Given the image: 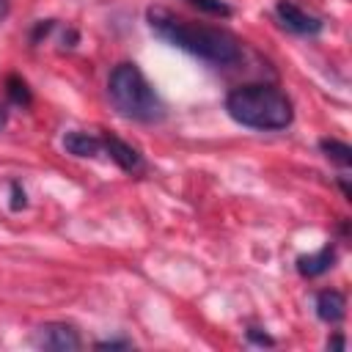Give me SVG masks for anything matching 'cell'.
<instances>
[{"label":"cell","instance_id":"3957f363","mask_svg":"<svg viewBox=\"0 0 352 352\" xmlns=\"http://www.w3.org/2000/svg\"><path fill=\"white\" fill-rule=\"evenodd\" d=\"M107 96L124 118L143 121V124H157L165 118V104L138 63L124 60L113 66L107 77Z\"/></svg>","mask_w":352,"mask_h":352},{"label":"cell","instance_id":"d6986e66","mask_svg":"<svg viewBox=\"0 0 352 352\" xmlns=\"http://www.w3.org/2000/svg\"><path fill=\"white\" fill-rule=\"evenodd\" d=\"M0 126H6V107H0Z\"/></svg>","mask_w":352,"mask_h":352},{"label":"cell","instance_id":"e0dca14e","mask_svg":"<svg viewBox=\"0 0 352 352\" xmlns=\"http://www.w3.org/2000/svg\"><path fill=\"white\" fill-rule=\"evenodd\" d=\"M327 346H330V349H344L346 341H344V336H330V338H327Z\"/></svg>","mask_w":352,"mask_h":352},{"label":"cell","instance_id":"5bb4252c","mask_svg":"<svg viewBox=\"0 0 352 352\" xmlns=\"http://www.w3.org/2000/svg\"><path fill=\"white\" fill-rule=\"evenodd\" d=\"M25 206H28V195H25L22 184H19V182H11V209L19 212V209H25Z\"/></svg>","mask_w":352,"mask_h":352},{"label":"cell","instance_id":"52a82bcc","mask_svg":"<svg viewBox=\"0 0 352 352\" xmlns=\"http://www.w3.org/2000/svg\"><path fill=\"white\" fill-rule=\"evenodd\" d=\"M336 258H338L336 245L327 242V245H322L316 253H302V256H297L294 264H297V272H300L302 278H319V275H324V272L333 270Z\"/></svg>","mask_w":352,"mask_h":352},{"label":"cell","instance_id":"7c38bea8","mask_svg":"<svg viewBox=\"0 0 352 352\" xmlns=\"http://www.w3.org/2000/svg\"><path fill=\"white\" fill-rule=\"evenodd\" d=\"M190 6H195L198 11H204V14H212V16H220V19H226V16H231L234 14V8L226 3V0H187Z\"/></svg>","mask_w":352,"mask_h":352},{"label":"cell","instance_id":"9c48e42d","mask_svg":"<svg viewBox=\"0 0 352 352\" xmlns=\"http://www.w3.org/2000/svg\"><path fill=\"white\" fill-rule=\"evenodd\" d=\"M63 148H66L69 154H74V157H96L99 148H102V138L77 129V132H69V135L63 138Z\"/></svg>","mask_w":352,"mask_h":352},{"label":"cell","instance_id":"4fadbf2b","mask_svg":"<svg viewBox=\"0 0 352 352\" xmlns=\"http://www.w3.org/2000/svg\"><path fill=\"white\" fill-rule=\"evenodd\" d=\"M248 341L250 344H258V346H275V338L270 336V333H264V330H258V327H248Z\"/></svg>","mask_w":352,"mask_h":352},{"label":"cell","instance_id":"8fae6325","mask_svg":"<svg viewBox=\"0 0 352 352\" xmlns=\"http://www.w3.org/2000/svg\"><path fill=\"white\" fill-rule=\"evenodd\" d=\"M6 94H8V99H11L14 104H22V107H28V104L33 102V94H30L28 82H25L19 74H8V77H6Z\"/></svg>","mask_w":352,"mask_h":352},{"label":"cell","instance_id":"277c9868","mask_svg":"<svg viewBox=\"0 0 352 352\" xmlns=\"http://www.w3.org/2000/svg\"><path fill=\"white\" fill-rule=\"evenodd\" d=\"M275 14H278L280 25H283L286 30L297 33V36H319L322 28H324V22H322L319 16L302 11V8H300L297 3H292V0H278Z\"/></svg>","mask_w":352,"mask_h":352},{"label":"cell","instance_id":"ac0fdd59","mask_svg":"<svg viewBox=\"0 0 352 352\" xmlns=\"http://www.w3.org/2000/svg\"><path fill=\"white\" fill-rule=\"evenodd\" d=\"M338 184H341V192H344V198H346V201H352V190H349V184H346V179H341Z\"/></svg>","mask_w":352,"mask_h":352},{"label":"cell","instance_id":"ba28073f","mask_svg":"<svg viewBox=\"0 0 352 352\" xmlns=\"http://www.w3.org/2000/svg\"><path fill=\"white\" fill-rule=\"evenodd\" d=\"M316 316L327 324H338L346 316V297L338 289H322L316 294Z\"/></svg>","mask_w":352,"mask_h":352},{"label":"cell","instance_id":"9a60e30c","mask_svg":"<svg viewBox=\"0 0 352 352\" xmlns=\"http://www.w3.org/2000/svg\"><path fill=\"white\" fill-rule=\"evenodd\" d=\"M96 349H132L129 338H107V341H96Z\"/></svg>","mask_w":352,"mask_h":352},{"label":"cell","instance_id":"30bf717a","mask_svg":"<svg viewBox=\"0 0 352 352\" xmlns=\"http://www.w3.org/2000/svg\"><path fill=\"white\" fill-rule=\"evenodd\" d=\"M319 148H322V154H324L330 162H336V165H341V168H349V165H352V148H349L344 140L322 138V140H319Z\"/></svg>","mask_w":352,"mask_h":352},{"label":"cell","instance_id":"8992f818","mask_svg":"<svg viewBox=\"0 0 352 352\" xmlns=\"http://www.w3.org/2000/svg\"><path fill=\"white\" fill-rule=\"evenodd\" d=\"M102 148L110 154V160L121 168V170H126V173H140L143 168H146V160H143V154L135 148V146H129V143H124L121 138H116V135H104L102 138Z\"/></svg>","mask_w":352,"mask_h":352},{"label":"cell","instance_id":"5b68a950","mask_svg":"<svg viewBox=\"0 0 352 352\" xmlns=\"http://www.w3.org/2000/svg\"><path fill=\"white\" fill-rule=\"evenodd\" d=\"M36 344L41 349H52V352H74L82 346V338L80 333L66 324V322H47L38 327L36 333Z\"/></svg>","mask_w":352,"mask_h":352},{"label":"cell","instance_id":"6da1fadb","mask_svg":"<svg viewBox=\"0 0 352 352\" xmlns=\"http://www.w3.org/2000/svg\"><path fill=\"white\" fill-rule=\"evenodd\" d=\"M146 19H148V28L154 30V36H160L170 47L184 50L206 63L226 66V63L239 60V55H242L239 38L234 33H228L226 28L192 22V19H184L160 6H151L146 11Z\"/></svg>","mask_w":352,"mask_h":352},{"label":"cell","instance_id":"7a4b0ae2","mask_svg":"<svg viewBox=\"0 0 352 352\" xmlns=\"http://www.w3.org/2000/svg\"><path fill=\"white\" fill-rule=\"evenodd\" d=\"M226 113L242 126L275 132V129H286L292 124L294 104L278 85L250 82V85L234 88L226 96Z\"/></svg>","mask_w":352,"mask_h":352},{"label":"cell","instance_id":"2e32d148","mask_svg":"<svg viewBox=\"0 0 352 352\" xmlns=\"http://www.w3.org/2000/svg\"><path fill=\"white\" fill-rule=\"evenodd\" d=\"M52 25H55V22H52V19H41V22H38V25H36V28H33V33H30V41H33V44H36V41H38V38H41V36H47V33H50V30H52Z\"/></svg>","mask_w":352,"mask_h":352}]
</instances>
